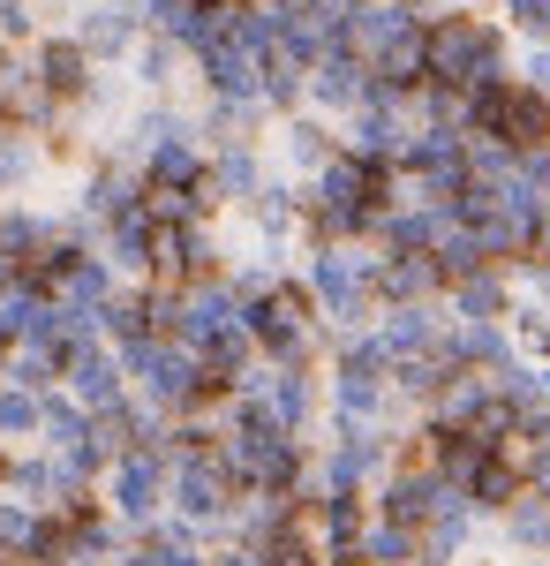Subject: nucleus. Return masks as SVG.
Wrapping results in <instances>:
<instances>
[{
	"label": "nucleus",
	"instance_id": "obj_16",
	"mask_svg": "<svg viewBox=\"0 0 550 566\" xmlns=\"http://www.w3.org/2000/svg\"><path fill=\"white\" fill-rule=\"evenodd\" d=\"M512 295H520V287H512V272L490 264V272H475V280H453V287L437 295V310H445L453 325H506Z\"/></svg>",
	"mask_w": 550,
	"mask_h": 566
},
{
	"label": "nucleus",
	"instance_id": "obj_22",
	"mask_svg": "<svg viewBox=\"0 0 550 566\" xmlns=\"http://www.w3.org/2000/svg\"><path fill=\"white\" fill-rule=\"evenodd\" d=\"M498 536H506V552H512V559H543V552H550V499L520 491L506 514H498Z\"/></svg>",
	"mask_w": 550,
	"mask_h": 566
},
{
	"label": "nucleus",
	"instance_id": "obj_12",
	"mask_svg": "<svg viewBox=\"0 0 550 566\" xmlns=\"http://www.w3.org/2000/svg\"><path fill=\"white\" fill-rule=\"evenodd\" d=\"M362 91H370V69H362L347 45H332V53L309 69V84H302V106H309V114H325V122H332V114L347 122V114L362 106Z\"/></svg>",
	"mask_w": 550,
	"mask_h": 566
},
{
	"label": "nucleus",
	"instance_id": "obj_10",
	"mask_svg": "<svg viewBox=\"0 0 550 566\" xmlns=\"http://www.w3.org/2000/svg\"><path fill=\"white\" fill-rule=\"evenodd\" d=\"M0 499H15V506H31V514H61L68 499H84L68 469L53 461V453H8V483H0Z\"/></svg>",
	"mask_w": 550,
	"mask_h": 566
},
{
	"label": "nucleus",
	"instance_id": "obj_21",
	"mask_svg": "<svg viewBox=\"0 0 550 566\" xmlns=\"http://www.w3.org/2000/svg\"><path fill=\"white\" fill-rule=\"evenodd\" d=\"M181 69H189V53L173 39H159V31H144L136 39V53H128V76H136V91L144 98H167L173 84H181Z\"/></svg>",
	"mask_w": 550,
	"mask_h": 566
},
{
	"label": "nucleus",
	"instance_id": "obj_34",
	"mask_svg": "<svg viewBox=\"0 0 550 566\" xmlns=\"http://www.w3.org/2000/svg\"><path fill=\"white\" fill-rule=\"evenodd\" d=\"M520 566H550V559H520Z\"/></svg>",
	"mask_w": 550,
	"mask_h": 566
},
{
	"label": "nucleus",
	"instance_id": "obj_31",
	"mask_svg": "<svg viewBox=\"0 0 550 566\" xmlns=\"http://www.w3.org/2000/svg\"><path fill=\"white\" fill-rule=\"evenodd\" d=\"M520 84H536L550 98V45H536V53H528V69H520Z\"/></svg>",
	"mask_w": 550,
	"mask_h": 566
},
{
	"label": "nucleus",
	"instance_id": "obj_28",
	"mask_svg": "<svg viewBox=\"0 0 550 566\" xmlns=\"http://www.w3.org/2000/svg\"><path fill=\"white\" fill-rule=\"evenodd\" d=\"M31 528H39V514H31V506L0 499V559H8V566H23V552H31Z\"/></svg>",
	"mask_w": 550,
	"mask_h": 566
},
{
	"label": "nucleus",
	"instance_id": "obj_14",
	"mask_svg": "<svg viewBox=\"0 0 550 566\" xmlns=\"http://www.w3.org/2000/svg\"><path fill=\"white\" fill-rule=\"evenodd\" d=\"M272 151H279V167H287V181H309L317 167H332V151H339V129L325 122V114H287L279 129H272Z\"/></svg>",
	"mask_w": 550,
	"mask_h": 566
},
{
	"label": "nucleus",
	"instance_id": "obj_6",
	"mask_svg": "<svg viewBox=\"0 0 550 566\" xmlns=\"http://www.w3.org/2000/svg\"><path fill=\"white\" fill-rule=\"evenodd\" d=\"M453 499H461V491L437 476V469H392V476L370 491V522H392V528H408V536H423Z\"/></svg>",
	"mask_w": 550,
	"mask_h": 566
},
{
	"label": "nucleus",
	"instance_id": "obj_29",
	"mask_svg": "<svg viewBox=\"0 0 550 566\" xmlns=\"http://www.w3.org/2000/svg\"><path fill=\"white\" fill-rule=\"evenodd\" d=\"M498 31H520V39H536L543 45V31H550V0H498Z\"/></svg>",
	"mask_w": 550,
	"mask_h": 566
},
{
	"label": "nucleus",
	"instance_id": "obj_9",
	"mask_svg": "<svg viewBox=\"0 0 550 566\" xmlns=\"http://www.w3.org/2000/svg\"><path fill=\"white\" fill-rule=\"evenodd\" d=\"M31 69H39V84L53 106H91V84H98V69L84 61V45L68 39V31H45L31 45Z\"/></svg>",
	"mask_w": 550,
	"mask_h": 566
},
{
	"label": "nucleus",
	"instance_id": "obj_23",
	"mask_svg": "<svg viewBox=\"0 0 550 566\" xmlns=\"http://www.w3.org/2000/svg\"><path fill=\"white\" fill-rule=\"evenodd\" d=\"M506 340H512V355H520L528 370H543V363H550V310H543V303H528V295H512V310H506Z\"/></svg>",
	"mask_w": 550,
	"mask_h": 566
},
{
	"label": "nucleus",
	"instance_id": "obj_2",
	"mask_svg": "<svg viewBox=\"0 0 550 566\" xmlns=\"http://www.w3.org/2000/svg\"><path fill=\"white\" fill-rule=\"evenodd\" d=\"M242 333L256 340L264 363H317V303L302 295V280H272L256 303H242Z\"/></svg>",
	"mask_w": 550,
	"mask_h": 566
},
{
	"label": "nucleus",
	"instance_id": "obj_4",
	"mask_svg": "<svg viewBox=\"0 0 550 566\" xmlns=\"http://www.w3.org/2000/svg\"><path fill=\"white\" fill-rule=\"evenodd\" d=\"M242 392H256L264 408H272V423L279 431L309 438V423L325 416V378H317V363H256Z\"/></svg>",
	"mask_w": 550,
	"mask_h": 566
},
{
	"label": "nucleus",
	"instance_id": "obj_11",
	"mask_svg": "<svg viewBox=\"0 0 550 566\" xmlns=\"http://www.w3.org/2000/svg\"><path fill=\"white\" fill-rule=\"evenodd\" d=\"M370 340L384 348V363H415V355H437V340H445V310H437V303H400V310H378Z\"/></svg>",
	"mask_w": 550,
	"mask_h": 566
},
{
	"label": "nucleus",
	"instance_id": "obj_13",
	"mask_svg": "<svg viewBox=\"0 0 550 566\" xmlns=\"http://www.w3.org/2000/svg\"><path fill=\"white\" fill-rule=\"evenodd\" d=\"M490 136H498L506 151H550V98L536 84H520V76H512V84L498 91Z\"/></svg>",
	"mask_w": 550,
	"mask_h": 566
},
{
	"label": "nucleus",
	"instance_id": "obj_19",
	"mask_svg": "<svg viewBox=\"0 0 550 566\" xmlns=\"http://www.w3.org/2000/svg\"><path fill=\"white\" fill-rule=\"evenodd\" d=\"M250 227H256V250L287 258V242L302 234V181H287V175L264 181V189H256V205H250Z\"/></svg>",
	"mask_w": 550,
	"mask_h": 566
},
{
	"label": "nucleus",
	"instance_id": "obj_8",
	"mask_svg": "<svg viewBox=\"0 0 550 566\" xmlns=\"http://www.w3.org/2000/svg\"><path fill=\"white\" fill-rule=\"evenodd\" d=\"M226 325H242V295H234L226 280H197V287H181V295H173V325H167V340H181V348L197 355L204 340H219Z\"/></svg>",
	"mask_w": 550,
	"mask_h": 566
},
{
	"label": "nucleus",
	"instance_id": "obj_3",
	"mask_svg": "<svg viewBox=\"0 0 550 566\" xmlns=\"http://www.w3.org/2000/svg\"><path fill=\"white\" fill-rule=\"evenodd\" d=\"M167 506H173V522H189L197 536H212V528L234 522V506H242V483L226 476L219 446H212V453H181V461L167 469Z\"/></svg>",
	"mask_w": 550,
	"mask_h": 566
},
{
	"label": "nucleus",
	"instance_id": "obj_35",
	"mask_svg": "<svg viewBox=\"0 0 550 566\" xmlns=\"http://www.w3.org/2000/svg\"><path fill=\"white\" fill-rule=\"evenodd\" d=\"M0 370H8V348H0Z\"/></svg>",
	"mask_w": 550,
	"mask_h": 566
},
{
	"label": "nucleus",
	"instance_id": "obj_27",
	"mask_svg": "<svg viewBox=\"0 0 550 566\" xmlns=\"http://www.w3.org/2000/svg\"><path fill=\"white\" fill-rule=\"evenodd\" d=\"M45 31H39V0H0V45H15V53H31Z\"/></svg>",
	"mask_w": 550,
	"mask_h": 566
},
{
	"label": "nucleus",
	"instance_id": "obj_33",
	"mask_svg": "<svg viewBox=\"0 0 550 566\" xmlns=\"http://www.w3.org/2000/svg\"><path fill=\"white\" fill-rule=\"evenodd\" d=\"M0 483H8V446H0Z\"/></svg>",
	"mask_w": 550,
	"mask_h": 566
},
{
	"label": "nucleus",
	"instance_id": "obj_20",
	"mask_svg": "<svg viewBox=\"0 0 550 566\" xmlns=\"http://www.w3.org/2000/svg\"><path fill=\"white\" fill-rule=\"evenodd\" d=\"M520 491H528V483H520V469H512L506 453H490V461H483V469L461 483V499H467V514H475V522H498Z\"/></svg>",
	"mask_w": 550,
	"mask_h": 566
},
{
	"label": "nucleus",
	"instance_id": "obj_18",
	"mask_svg": "<svg viewBox=\"0 0 550 566\" xmlns=\"http://www.w3.org/2000/svg\"><path fill=\"white\" fill-rule=\"evenodd\" d=\"M272 181V167H264V151L256 144H234V151H212V167H204V189H212V205L226 212H250L256 205V189Z\"/></svg>",
	"mask_w": 550,
	"mask_h": 566
},
{
	"label": "nucleus",
	"instance_id": "obj_24",
	"mask_svg": "<svg viewBox=\"0 0 550 566\" xmlns=\"http://www.w3.org/2000/svg\"><path fill=\"white\" fill-rule=\"evenodd\" d=\"M91 438V416L68 392H45V423H39V453H76Z\"/></svg>",
	"mask_w": 550,
	"mask_h": 566
},
{
	"label": "nucleus",
	"instance_id": "obj_30",
	"mask_svg": "<svg viewBox=\"0 0 550 566\" xmlns=\"http://www.w3.org/2000/svg\"><path fill=\"white\" fill-rule=\"evenodd\" d=\"M31 175H39V151H31L23 136H0V197H8V189H23Z\"/></svg>",
	"mask_w": 550,
	"mask_h": 566
},
{
	"label": "nucleus",
	"instance_id": "obj_5",
	"mask_svg": "<svg viewBox=\"0 0 550 566\" xmlns=\"http://www.w3.org/2000/svg\"><path fill=\"white\" fill-rule=\"evenodd\" d=\"M106 514L136 536V528L167 522V453H121L106 469Z\"/></svg>",
	"mask_w": 550,
	"mask_h": 566
},
{
	"label": "nucleus",
	"instance_id": "obj_17",
	"mask_svg": "<svg viewBox=\"0 0 550 566\" xmlns=\"http://www.w3.org/2000/svg\"><path fill=\"white\" fill-rule=\"evenodd\" d=\"M98 258L114 264V280H128V287H144V280H151V258H159V227L144 219V205L98 234Z\"/></svg>",
	"mask_w": 550,
	"mask_h": 566
},
{
	"label": "nucleus",
	"instance_id": "obj_15",
	"mask_svg": "<svg viewBox=\"0 0 550 566\" xmlns=\"http://www.w3.org/2000/svg\"><path fill=\"white\" fill-rule=\"evenodd\" d=\"M61 392H68V400H76L84 416H106L114 400H128V370H121V355L106 348V340H98V348H84L76 363H68V370H61Z\"/></svg>",
	"mask_w": 550,
	"mask_h": 566
},
{
	"label": "nucleus",
	"instance_id": "obj_25",
	"mask_svg": "<svg viewBox=\"0 0 550 566\" xmlns=\"http://www.w3.org/2000/svg\"><path fill=\"white\" fill-rule=\"evenodd\" d=\"M362 566H415V536L392 522H370V536H362Z\"/></svg>",
	"mask_w": 550,
	"mask_h": 566
},
{
	"label": "nucleus",
	"instance_id": "obj_32",
	"mask_svg": "<svg viewBox=\"0 0 550 566\" xmlns=\"http://www.w3.org/2000/svg\"><path fill=\"white\" fill-rule=\"evenodd\" d=\"M520 295L550 310V264H536V272H520Z\"/></svg>",
	"mask_w": 550,
	"mask_h": 566
},
{
	"label": "nucleus",
	"instance_id": "obj_26",
	"mask_svg": "<svg viewBox=\"0 0 550 566\" xmlns=\"http://www.w3.org/2000/svg\"><path fill=\"white\" fill-rule=\"evenodd\" d=\"M39 423H45V400H39V392L0 386V438H39Z\"/></svg>",
	"mask_w": 550,
	"mask_h": 566
},
{
	"label": "nucleus",
	"instance_id": "obj_7",
	"mask_svg": "<svg viewBox=\"0 0 550 566\" xmlns=\"http://www.w3.org/2000/svg\"><path fill=\"white\" fill-rule=\"evenodd\" d=\"M68 39L84 45L91 69H114V61L136 53L144 15H136V0H84V8H76V23H68Z\"/></svg>",
	"mask_w": 550,
	"mask_h": 566
},
{
	"label": "nucleus",
	"instance_id": "obj_1",
	"mask_svg": "<svg viewBox=\"0 0 550 566\" xmlns=\"http://www.w3.org/2000/svg\"><path fill=\"white\" fill-rule=\"evenodd\" d=\"M423 61H430V84L445 91L512 84V39L498 31V15H475V8L423 15Z\"/></svg>",
	"mask_w": 550,
	"mask_h": 566
}]
</instances>
